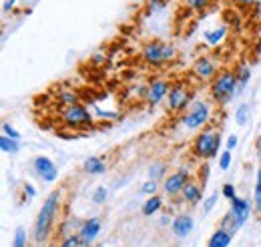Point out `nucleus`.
I'll list each match as a JSON object with an SVG mask.
<instances>
[{"label":"nucleus","mask_w":261,"mask_h":247,"mask_svg":"<svg viewBox=\"0 0 261 247\" xmlns=\"http://www.w3.org/2000/svg\"><path fill=\"white\" fill-rule=\"evenodd\" d=\"M59 201H61V193L59 191H53L46 201L42 203V209L38 213V219H36V227H34V237L36 241H42L50 229V223L55 219V213H57V207H59Z\"/></svg>","instance_id":"1"},{"label":"nucleus","mask_w":261,"mask_h":247,"mask_svg":"<svg viewBox=\"0 0 261 247\" xmlns=\"http://www.w3.org/2000/svg\"><path fill=\"white\" fill-rule=\"evenodd\" d=\"M235 89H237V75L233 70H221L213 81L211 94L219 105H227L231 96L235 94Z\"/></svg>","instance_id":"2"},{"label":"nucleus","mask_w":261,"mask_h":247,"mask_svg":"<svg viewBox=\"0 0 261 247\" xmlns=\"http://www.w3.org/2000/svg\"><path fill=\"white\" fill-rule=\"evenodd\" d=\"M177 55L175 46L171 42H161V40H149L143 46V59L149 64H161V62L173 61Z\"/></svg>","instance_id":"3"},{"label":"nucleus","mask_w":261,"mask_h":247,"mask_svg":"<svg viewBox=\"0 0 261 247\" xmlns=\"http://www.w3.org/2000/svg\"><path fill=\"white\" fill-rule=\"evenodd\" d=\"M219 145H221V137L215 131H203L199 133L193 141V153L201 159H213L219 153Z\"/></svg>","instance_id":"4"},{"label":"nucleus","mask_w":261,"mask_h":247,"mask_svg":"<svg viewBox=\"0 0 261 247\" xmlns=\"http://www.w3.org/2000/svg\"><path fill=\"white\" fill-rule=\"evenodd\" d=\"M61 119H63V123H65L66 127H70V129H83V127H91V125H93L91 113H89L87 107L81 105V103H74V105L65 107L63 113H61Z\"/></svg>","instance_id":"5"},{"label":"nucleus","mask_w":261,"mask_h":247,"mask_svg":"<svg viewBox=\"0 0 261 247\" xmlns=\"http://www.w3.org/2000/svg\"><path fill=\"white\" fill-rule=\"evenodd\" d=\"M251 213V203L247 199H241V197H235L231 199V213L227 215L225 223H231V231H237Z\"/></svg>","instance_id":"6"},{"label":"nucleus","mask_w":261,"mask_h":247,"mask_svg":"<svg viewBox=\"0 0 261 247\" xmlns=\"http://www.w3.org/2000/svg\"><path fill=\"white\" fill-rule=\"evenodd\" d=\"M209 115H211L209 105L203 103V101H197V103L191 105V109L187 111V115L183 117V125H185L187 129H191V131L201 129L203 125L209 121Z\"/></svg>","instance_id":"7"},{"label":"nucleus","mask_w":261,"mask_h":247,"mask_svg":"<svg viewBox=\"0 0 261 247\" xmlns=\"http://www.w3.org/2000/svg\"><path fill=\"white\" fill-rule=\"evenodd\" d=\"M189 101H191V94H189V91H187L183 85H173L169 94H167L169 109H171V111H177V113H179V111H185L187 105H189Z\"/></svg>","instance_id":"8"},{"label":"nucleus","mask_w":261,"mask_h":247,"mask_svg":"<svg viewBox=\"0 0 261 247\" xmlns=\"http://www.w3.org/2000/svg\"><path fill=\"white\" fill-rule=\"evenodd\" d=\"M33 167L34 171H36V175L42 179V181H46V183H53V181H57V177H59V169H57V165L48 159V157H36L33 161Z\"/></svg>","instance_id":"9"},{"label":"nucleus","mask_w":261,"mask_h":247,"mask_svg":"<svg viewBox=\"0 0 261 247\" xmlns=\"http://www.w3.org/2000/svg\"><path fill=\"white\" fill-rule=\"evenodd\" d=\"M187 177H189V173H187V169L183 167V169H179L177 173H173V175H169L167 179H165V191L169 193V195H177V193H181L183 191V187L187 185Z\"/></svg>","instance_id":"10"},{"label":"nucleus","mask_w":261,"mask_h":247,"mask_svg":"<svg viewBox=\"0 0 261 247\" xmlns=\"http://www.w3.org/2000/svg\"><path fill=\"white\" fill-rule=\"evenodd\" d=\"M171 91V85L167 81H155L151 83V87L147 89V103L149 105H159L165 96Z\"/></svg>","instance_id":"11"},{"label":"nucleus","mask_w":261,"mask_h":247,"mask_svg":"<svg viewBox=\"0 0 261 247\" xmlns=\"http://www.w3.org/2000/svg\"><path fill=\"white\" fill-rule=\"evenodd\" d=\"M215 72H217V70H215V64H213V61H211L209 57H199L195 61V64H193V75L199 77L201 81L213 79Z\"/></svg>","instance_id":"12"},{"label":"nucleus","mask_w":261,"mask_h":247,"mask_svg":"<svg viewBox=\"0 0 261 247\" xmlns=\"http://www.w3.org/2000/svg\"><path fill=\"white\" fill-rule=\"evenodd\" d=\"M98 231H100V221H98L97 217L85 221L83 227H81V239H83V243H85V245H91V243L97 239Z\"/></svg>","instance_id":"13"},{"label":"nucleus","mask_w":261,"mask_h":247,"mask_svg":"<svg viewBox=\"0 0 261 247\" xmlns=\"http://www.w3.org/2000/svg\"><path fill=\"white\" fill-rule=\"evenodd\" d=\"M193 217L191 215H177L173 221V233L177 237H187L193 231Z\"/></svg>","instance_id":"14"},{"label":"nucleus","mask_w":261,"mask_h":247,"mask_svg":"<svg viewBox=\"0 0 261 247\" xmlns=\"http://www.w3.org/2000/svg\"><path fill=\"white\" fill-rule=\"evenodd\" d=\"M83 171L89 173V175H102L107 171V165H105V161L100 157H89L85 161V165H83Z\"/></svg>","instance_id":"15"},{"label":"nucleus","mask_w":261,"mask_h":247,"mask_svg":"<svg viewBox=\"0 0 261 247\" xmlns=\"http://www.w3.org/2000/svg\"><path fill=\"white\" fill-rule=\"evenodd\" d=\"M225 34H227V27L225 24H219V27H215L211 31L203 32V38H205L207 44H219V42H223Z\"/></svg>","instance_id":"16"},{"label":"nucleus","mask_w":261,"mask_h":247,"mask_svg":"<svg viewBox=\"0 0 261 247\" xmlns=\"http://www.w3.org/2000/svg\"><path fill=\"white\" fill-rule=\"evenodd\" d=\"M229 243H231V233L225 229H217L209 239V247H227Z\"/></svg>","instance_id":"17"},{"label":"nucleus","mask_w":261,"mask_h":247,"mask_svg":"<svg viewBox=\"0 0 261 247\" xmlns=\"http://www.w3.org/2000/svg\"><path fill=\"white\" fill-rule=\"evenodd\" d=\"M183 197H185V201H189V203H197L199 199H201V187L193 183V181H187V185L183 187Z\"/></svg>","instance_id":"18"},{"label":"nucleus","mask_w":261,"mask_h":247,"mask_svg":"<svg viewBox=\"0 0 261 247\" xmlns=\"http://www.w3.org/2000/svg\"><path fill=\"white\" fill-rule=\"evenodd\" d=\"M161 205H163V199L159 197V195H151L145 203H143V215H153L155 211H159L161 209Z\"/></svg>","instance_id":"19"},{"label":"nucleus","mask_w":261,"mask_h":247,"mask_svg":"<svg viewBox=\"0 0 261 247\" xmlns=\"http://www.w3.org/2000/svg\"><path fill=\"white\" fill-rule=\"evenodd\" d=\"M235 75H237V87H239V91H243V87L249 83V79H251V70H249V66L247 64H239V68L235 70ZM237 91V93H239Z\"/></svg>","instance_id":"20"},{"label":"nucleus","mask_w":261,"mask_h":247,"mask_svg":"<svg viewBox=\"0 0 261 247\" xmlns=\"http://www.w3.org/2000/svg\"><path fill=\"white\" fill-rule=\"evenodd\" d=\"M0 149H2V153L14 155V153H18L20 145H18V141H14V139H10V137L2 135V137H0Z\"/></svg>","instance_id":"21"},{"label":"nucleus","mask_w":261,"mask_h":247,"mask_svg":"<svg viewBox=\"0 0 261 247\" xmlns=\"http://www.w3.org/2000/svg\"><path fill=\"white\" fill-rule=\"evenodd\" d=\"M185 2V6L189 8V10H193V12H201V10H205L209 4H211V0H183Z\"/></svg>","instance_id":"22"},{"label":"nucleus","mask_w":261,"mask_h":247,"mask_svg":"<svg viewBox=\"0 0 261 247\" xmlns=\"http://www.w3.org/2000/svg\"><path fill=\"white\" fill-rule=\"evenodd\" d=\"M247 117H249V105L243 103V105H239V109L235 111V121L239 125H245L247 123Z\"/></svg>","instance_id":"23"},{"label":"nucleus","mask_w":261,"mask_h":247,"mask_svg":"<svg viewBox=\"0 0 261 247\" xmlns=\"http://www.w3.org/2000/svg\"><path fill=\"white\" fill-rule=\"evenodd\" d=\"M255 211L261 217V169L257 171V181H255Z\"/></svg>","instance_id":"24"},{"label":"nucleus","mask_w":261,"mask_h":247,"mask_svg":"<svg viewBox=\"0 0 261 247\" xmlns=\"http://www.w3.org/2000/svg\"><path fill=\"white\" fill-rule=\"evenodd\" d=\"M2 131H4V135H6V137H10V139H14V141H20V133H18L12 125L8 123V121H4V123H2Z\"/></svg>","instance_id":"25"},{"label":"nucleus","mask_w":261,"mask_h":247,"mask_svg":"<svg viewBox=\"0 0 261 247\" xmlns=\"http://www.w3.org/2000/svg\"><path fill=\"white\" fill-rule=\"evenodd\" d=\"M165 173V165L163 163H155L151 169H149V177L153 179V181H159V177Z\"/></svg>","instance_id":"26"},{"label":"nucleus","mask_w":261,"mask_h":247,"mask_svg":"<svg viewBox=\"0 0 261 247\" xmlns=\"http://www.w3.org/2000/svg\"><path fill=\"white\" fill-rule=\"evenodd\" d=\"M12 247H27V233H24L22 227L16 229V233H14V245Z\"/></svg>","instance_id":"27"},{"label":"nucleus","mask_w":261,"mask_h":247,"mask_svg":"<svg viewBox=\"0 0 261 247\" xmlns=\"http://www.w3.org/2000/svg\"><path fill=\"white\" fill-rule=\"evenodd\" d=\"M229 165H231V151H229V149H225V151L221 153V157H219V169L227 171Z\"/></svg>","instance_id":"28"},{"label":"nucleus","mask_w":261,"mask_h":247,"mask_svg":"<svg viewBox=\"0 0 261 247\" xmlns=\"http://www.w3.org/2000/svg\"><path fill=\"white\" fill-rule=\"evenodd\" d=\"M93 201H95V203H105V201H107V189H105V187H97V189H95Z\"/></svg>","instance_id":"29"},{"label":"nucleus","mask_w":261,"mask_h":247,"mask_svg":"<svg viewBox=\"0 0 261 247\" xmlns=\"http://www.w3.org/2000/svg\"><path fill=\"white\" fill-rule=\"evenodd\" d=\"M157 189H159L157 181H153V179H151V181H147V183L143 185L141 191H143V193H147V195H157Z\"/></svg>","instance_id":"30"},{"label":"nucleus","mask_w":261,"mask_h":247,"mask_svg":"<svg viewBox=\"0 0 261 247\" xmlns=\"http://www.w3.org/2000/svg\"><path fill=\"white\" fill-rule=\"evenodd\" d=\"M215 203H217V193H213V195L205 201V207H203V209H205V213H209V211L215 207Z\"/></svg>","instance_id":"31"},{"label":"nucleus","mask_w":261,"mask_h":247,"mask_svg":"<svg viewBox=\"0 0 261 247\" xmlns=\"http://www.w3.org/2000/svg\"><path fill=\"white\" fill-rule=\"evenodd\" d=\"M163 6H165L163 0H151V2H149V10H151V12H159V10H163Z\"/></svg>","instance_id":"32"},{"label":"nucleus","mask_w":261,"mask_h":247,"mask_svg":"<svg viewBox=\"0 0 261 247\" xmlns=\"http://www.w3.org/2000/svg\"><path fill=\"white\" fill-rule=\"evenodd\" d=\"M223 197H227L229 201H231V199H235V197H237V195H235V187L233 185H223Z\"/></svg>","instance_id":"33"},{"label":"nucleus","mask_w":261,"mask_h":247,"mask_svg":"<svg viewBox=\"0 0 261 247\" xmlns=\"http://www.w3.org/2000/svg\"><path fill=\"white\" fill-rule=\"evenodd\" d=\"M61 247H79V237H66Z\"/></svg>","instance_id":"34"},{"label":"nucleus","mask_w":261,"mask_h":247,"mask_svg":"<svg viewBox=\"0 0 261 247\" xmlns=\"http://www.w3.org/2000/svg\"><path fill=\"white\" fill-rule=\"evenodd\" d=\"M237 143H239V141H237V137H235V135H231V137L227 139V149H229V151H233V149L237 147Z\"/></svg>","instance_id":"35"},{"label":"nucleus","mask_w":261,"mask_h":247,"mask_svg":"<svg viewBox=\"0 0 261 247\" xmlns=\"http://www.w3.org/2000/svg\"><path fill=\"white\" fill-rule=\"evenodd\" d=\"M14 2H16V0H6V2L2 4V12H10L12 6H14Z\"/></svg>","instance_id":"36"},{"label":"nucleus","mask_w":261,"mask_h":247,"mask_svg":"<svg viewBox=\"0 0 261 247\" xmlns=\"http://www.w3.org/2000/svg\"><path fill=\"white\" fill-rule=\"evenodd\" d=\"M237 2H239L241 6H253V4L257 2V0H237Z\"/></svg>","instance_id":"37"},{"label":"nucleus","mask_w":261,"mask_h":247,"mask_svg":"<svg viewBox=\"0 0 261 247\" xmlns=\"http://www.w3.org/2000/svg\"><path fill=\"white\" fill-rule=\"evenodd\" d=\"M24 191L29 193V197H34V195H36V191H34L33 185H24Z\"/></svg>","instance_id":"38"}]
</instances>
